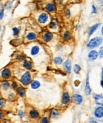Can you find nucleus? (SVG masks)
Returning <instances> with one entry per match:
<instances>
[{"label": "nucleus", "instance_id": "f257e3e1", "mask_svg": "<svg viewBox=\"0 0 103 123\" xmlns=\"http://www.w3.org/2000/svg\"><path fill=\"white\" fill-rule=\"evenodd\" d=\"M102 38L100 37H97L91 39V40L89 41L88 44H87V48L88 49L96 48V47L99 46L100 44H102Z\"/></svg>", "mask_w": 103, "mask_h": 123}, {"label": "nucleus", "instance_id": "f03ea898", "mask_svg": "<svg viewBox=\"0 0 103 123\" xmlns=\"http://www.w3.org/2000/svg\"><path fill=\"white\" fill-rule=\"evenodd\" d=\"M21 83L23 86H27L31 82V74L29 72H25L24 74L22 75L20 79Z\"/></svg>", "mask_w": 103, "mask_h": 123}, {"label": "nucleus", "instance_id": "7ed1b4c3", "mask_svg": "<svg viewBox=\"0 0 103 123\" xmlns=\"http://www.w3.org/2000/svg\"><path fill=\"white\" fill-rule=\"evenodd\" d=\"M48 19H49L48 14L46 12H42L38 16L37 21H38V22L40 23V24L44 25V24H46V23L48 22Z\"/></svg>", "mask_w": 103, "mask_h": 123}, {"label": "nucleus", "instance_id": "20e7f679", "mask_svg": "<svg viewBox=\"0 0 103 123\" xmlns=\"http://www.w3.org/2000/svg\"><path fill=\"white\" fill-rule=\"evenodd\" d=\"M12 75V72L11 69L9 68H5L2 71H1V77L3 80H8L11 77Z\"/></svg>", "mask_w": 103, "mask_h": 123}, {"label": "nucleus", "instance_id": "39448f33", "mask_svg": "<svg viewBox=\"0 0 103 123\" xmlns=\"http://www.w3.org/2000/svg\"><path fill=\"white\" fill-rule=\"evenodd\" d=\"M44 9H45V10L47 12L52 13V12H55V10H56V6H55V4L53 3V2H48V3L46 4Z\"/></svg>", "mask_w": 103, "mask_h": 123}, {"label": "nucleus", "instance_id": "423d86ee", "mask_svg": "<svg viewBox=\"0 0 103 123\" xmlns=\"http://www.w3.org/2000/svg\"><path fill=\"white\" fill-rule=\"evenodd\" d=\"M71 100V96L68 92H64L62 95V104L63 105H67Z\"/></svg>", "mask_w": 103, "mask_h": 123}, {"label": "nucleus", "instance_id": "0eeeda50", "mask_svg": "<svg viewBox=\"0 0 103 123\" xmlns=\"http://www.w3.org/2000/svg\"><path fill=\"white\" fill-rule=\"evenodd\" d=\"M43 40L45 41V42H49L50 41H52V37H53V34L52 33L48 32V31H45V32L43 33Z\"/></svg>", "mask_w": 103, "mask_h": 123}, {"label": "nucleus", "instance_id": "6e6552de", "mask_svg": "<svg viewBox=\"0 0 103 123\" xmlns=\"http://www.w3.org/2000/svg\"><path fill=\"white\" fill-rule=\"evenodd\" d=\"M93 96L95 100V103H96L97 105H103V96L102 95L94 94Z\"/></svg>", "mask_w": 103, "mask_h": 123}, {"label": "nucleus", "instance_id": "1a4fd4ad", "mask_svg": "<svg viewBox=\"0 0 103 123\" xmlns=\"http://www.w3.org/2000/svg\"><path fill=\"white\" fill-rule=\"evenodd\" d=\"M63 69L66 71V72L70 73L71 70V62L70 60H67L64 63H63Z\"/></svg>", "mask_w": 103, "mask_h": 123}, {"label": "nucleus", "instance_id": "9d476101", "mask_svg": "<svg viewBox=\"0 0 103 123\" xmlns=\"http://www.w3.org/2000/svg\"><path fill=\"white\" fill-rule=\"evenodd\" d=\"M72 99H73L74 103L75 104H77V105H79V104H81L83 103V97H82L80 95H78V94L74 95L72 97Z\"/></svg>", "mask_w": 103, "mask_h": 123}, {"label": "nucleus", "instance_id": "9b49d317", "mask_svg": "<svg viewBox=\"0 0 103 123\" xmlns=\"http://www.w3.org/2000/svg\"><path fill=\"white\" fill-rule=\"evenodd\" d=\"M29 114H30V118H32V119H37L40 117V114L38 113V111H36L35 109H31L30 111Z\"/></svg>", "mask_w": 103, "mask_h": 123}, {"label": "nucleus", "instance_id": "f8f14e48", "mask_svg": "<svg viewBox=\"0 0 103 123\" xmlns=\"http://www.w3.org/2000/svg\"><path fill=\"white\" fill-rule=\"evenodd\" d=\"M85 94L86 95H90L91 94V88L90 87V83H89V75H87L86 81V86H85Z\"/></svg>", "mask_w": 103, "mask_h": 123}, {"label": "nucleus", "instance_id": "ddd939ff", "mask_svg": "<svg viewBox=\"0 0 103 123\" xmlns=\"http://www.w3.org/2000/svg\"><path fill=\"white\" fill-rule=\"evenodd\" d=\"M94 115H95V117H97V118H101V117H103V107H102V106L97 107L94 111Z\"/></svg>", "mask_w": 103, "mask_h": 123}, {"label": "nucleus", "instance_id": "4468645a", "mask_svg": "<svg viewBox=\"0 0 103 123\" xmlns=\"http://www.w3.org/2000/svg\"><path fill=\"white\" fill-rule=\"evenodd\" d=\"M0 86H1V88H2V90H3L5 91H6L9 90V88L10 87V83L8 82V81L6 80H3V81H2L1 83H0Z\"/></svg>", "mask_w": 103, "mask_h": 123}, {"label": "nucleus", "instance_id": "2eb2a0df", "mask_svg": "<svg viewBox=\"0 0 103 123\" xmlns=\"http://www.w3.org/2000/svg\"><path fill=\"white\" fill-rule=\"evenodd\" d=\"M97 56H98V53H97L96 51L92 50L90 52V53L88 54V58L90 59V61H95V60L97 59Z\"/></svg>", "mask_w": 103, "mask_h": 123}, {"label": "nucleus", "instance_id": "dca6fc26", "mask_svg": "<svg viewBox=\"0 0 103 123\" xmlns=\"http://www.w3.org/2000/svg\"><path fill=\"white\" fill-rule=\"evenodd\" d=\"M16 91H17V94L21 98H23V97L25 95V87H23L22 86V87H18Z\"/></svg>", "mask_w": 103, "mask_h": 123}, {"label": "nucleus", "instance_id": "f3484780", "mask_svg": "<svg viewBox=\"0 0 103 123\" xmlns=\"http://www.w3.org/2000/svg\"><path fill=\"white\" fill-rule=\"evenodd\" d=\"M25 38H26V40L29 41H33V40H35V39L36 38V34L35 33H33V32H30V33H29L26 34Z\"/></svg>", "mask_w": 103, "mask_h": 123}, {"label": "nucleus", "instance_id": "a211bd4d", "mask_svg": "<svg viewBox=\"0 0 103 123\" xmlns=\"http://www.w3.org/2000/svg\"><path fill=\"white\" fill-rule=\"evenodd\" d=\"M30 84L31 86V88L34 89V90H36V89H37L41 87V83H40L38 80H33L32 82H30Z\"/></svg>", "mask_w": 103, "mask_h": 123}, {"label": "nucleus", "instance_id": "6ab92c4d", "mask_svg": "<svg viewBox=\"0 0 103 123\" xmlns=\"http://www.w3.org/2000/svg\"><path fill=\"white\" fill-rule=\"evenodd\" d=\"M39 52H40V48H39V46L35 45V46H33V48L31 49L30 53H31L32 56H36V55H37V54L39 53Z\"/></svg>", "mask_w": 103, "mask_h": 123}, {"label": "nucleus", "instance_id": "aec40b11", "mask_svg": "<svg viewBox=\"0 0 103 123\" xmlns=\"http://www.w3.org/2000/svg\"><path fill=\"white\" fill-rule=\"evenodd\" d=\"M60 115V111L56 109H52L51 111V113H50V117L51 118H55Z\"/></svg>", "mask_w": 103, "mask_h": 123}, {"label": "nucleus", "instance_id": "412c9836", "mask_svg": "<svg viewBox=\"0 0 103 123\" xmlns=\"http://www.w3.org/2000/svg\"><path fill=\"white\" fill-rule=\"evenodd\" d=\"M99 27V24L97 23V24H95L94 25H93V26H91V28H90V30H89V33H88V36L91 37L93 33L95 32V31L97 30V29Z\"/></svg>", "mask_w": 103, "mask_h": 123}, {"label": "nucleus", "instance_id": "4be33fe9", "mask_svg": "<svg viewBox=\"0 0 103 123\" xmlns=\"http://www.w3.org/2000/svg\"><path fill=\"white\" fill-rule=\"evenodd\" d=\"M57 24H58L57 20L55 19V18H54V19H52V20L51 21V22H50L48 26H49L50 29H55V28H56Z\"/></svg>", "mask_w": 103, "mask_h": 123}, {"label": "nucleus", "instance_id": "5701e85b", "mask_svg": "<svg viewBox=\"0 0 103 123\" xmlns=\"http://www.w3.org/2000/svg\"><path fill=\"white\" fill-rule=\"evenodd\" d=\"M23 67L25 68V69H27V70H30L32 68V64L30 62V61H24L23 62Z\"/></svg>", "mask_w": 103, "mask_h": 123}, {"label": "nucleus", "instance_id": "b1692460", "mask_svg": "<svg viewBox=\"0 0 103 123\" xmlns=\"http://www.w3.org/2000/svg\"><path fill=\"white\" fill-rule=\"evenodd\" d=\"M4 11H5L4 5L2 2H0V20H2L4 17Z\"/></svg>", "mask_w": 103, "mask_h": 123}, {"label": "nucleus", "instance_id": "393cba45", "mask_svg": "<svg viewBox=\"0 0 103 123\" xmlns=\"http://www.w3.org/2000/svg\"><path fill=\"white\" fill-rule=\"evenodd\" d=\"M63 40L66 41L70 40V39H71V33H70L69 31H65V32L63 33Z\"/></svg>", "mask_w": 103, "mask_h": 123}, {"label": "nucleus", "instance_id": "a878e982", "mask_svg": "<svg viewBox=\"0 0 103 123\" xmlns=\"http://www.w3.org/2000/svg\"><path fill=\"white\" fill-rule=\"evenodd\" d=\"M6 105V99L4 98H2V97H0V109L2 108H4L5 106Z\"/></svg>", "mask_w": 103, "mask_h": 123}, {"label": "nucleus", "instance_id": "bb28decb", "mask_svg": "<svg viewBox=\"0 0 103 123\" xmlns=\"http://www.w3.org/2000/svg\"><path fill=\"white\" fill-rule=\"evenodd\" d=\"M12 30H13V35H14V37L18 36V34H19V33H20V29L18 27H13Z\"/></svg>", "mask_w": 103, "mask_h": 123}, {"label": "nucleus", "instance_id": "cd10ccee", "mask_svg": "<svg viewBox=\"0 0 103 123\" xmlns=\"http://www.w3.org/2000/svg\"><path fill=\"white\" fill-rule=\"evenodd\" d=\"M63 62V59L61 58V57L58 56V57H55V58L54 59V63L55 64L59 65V64H61Z\"/></svg>", "mask_w": 103, "mask_h": 123}, {"label": "nucleus", "instance_id": "c85d7f7f", "mask_svg": "<svg viewBox=\"0 0 103 123\" xmlns=\"http://www.w3.org/2000/svg\"><path fill=\"white\" fill-rule=\"evenodd\" d=\"M80 70H81V67L79 66V64H75V66H74V72H75L76 74H79Z\"/></svg>", "mask_w": 103, "mask_h": 123}, {"label": "nucleus", "instance_id": "c756f323", "mask_svg": "<svg viewBox=\"0 0 103 123\" xmlns=\"http://www.w3.org/2000/svg\"><path fill=\"white\" fill-rule=\"evenodd\" d=\"M7 98L10 101H12V100H14V98H15V95L13 92H9L8 93V95H7Z\"/></svg>", "mask_w": 103, "mask_h": 123}, {"label": "nucleus", "instance_id": "7c9ffc66", "mask_svg": "<svg viewBox=\"0 0 103 123\" xmlns=\"http://www.w3.org/2000/svg\"><path fill=\"white\" fill-rule=\"evenodd\" d=\"M11 6H12V2L8 1V2H6V3H5L4 7H5V8H6V10H10V8H11Z\"/></svg>", "mask_w": 103, "mask_h": 123}, {"label": "nucleus", "instance_id": "2f4dec72", "mask_svg": "<svg viewBox=\"0 0 103 123\" xmlns=\"http://www.w3.org/2000/svg\"><path fill=\"white\" fill-rule=\"evenodd\" d=\"M10 86H11V87H12L13 90H14V91L17 90V88L18 87V83H16V82H14V81L11 83V85H10Z\"/></svg>", "mask_w": 103, "mask_h": 123}, {"label": "nucleus", "instance_id": "473e14b6", "mask_svg": "<svg viewBox=\"0 0 103 123\" xmlns=\"http://www.w3.org/2000/svg\"><path fill=\"white\" fill-rule=\"evenodd\" d=\"M98 55H99V56L101 57V58H102V57H103V46L101 47V48L99 49Z\"/></svg>", "mask_w": 103, "mask_h": 123}, {"label": "nucleus", "instance_id": "72a5a7b5", "mask_svg": "<svg viewBox=\"0 0 103 123\" xmlns=\"http://www.w3.org/2000/svg\"><path fill=\"white\" fill-rule=\"evenodd\" d=\"M65 15H66V17H67V18H69V17H70V15H71V11H70V9H69V8L66 9V10H65Z\"/></svg>", "mask_w": 103, "mask_h": 123}, {"label": "nucleus", "instance_id": "f704fd0d", "mask_svg": "<svg viewBox=\"0 0 103 123\" xmlns=\"http://www.w3.org/2000/svg\"><path fill=\"white\" fill-rule=\"evenodd\" d=\"M18 116H19L21 118H23L24 116H25V113H24L23 111H18Z\"/></svg>", "mask_w": 103, "mask_h": 123}, {"label": "nucleus", "instance_id": "c9c22d12", "mask_svg": "<svg viewBox=\"0 0 103 123\" xmlns=\"http://www.w3.org/2000/svg\"><path fill=\"white\" fill-rule=\"evenodd\" d=\"M41 123H48V118L47 117H44L43 118L41 119Z\"/></svg>", "mask_w": 103, "mask_h": 123}, {"label": "nucleus", "instance_id": "e433bc0d", "mask_svg": "<svg viewBox=\"0 0 103 123\" xmlns=\"http://www.w3.org/2000/svg\"><path fill=\"white\" fill-rule=\"evenodd\" d=\"M97 13V10H96V7L95 6H92V14H96Z\"/></svg>", "mask_w": 103, "mask_h": 123}, {"label": "nucleus", "instance_id": "4c0bfd02", "mask_svg": "<svg viewBox=\"0 0 103 123\" xmlns=\"http://www.w3.org/2000/svg\"><path fill=\"white\" fill-rule=\"evenodd\" d=\"M4 117V114H3V112L0 111V120H2V118Z\"/></svg>", "mask_w": 103, "mask_h": 123}, {"label": "nucleus", "instance_id": "58836bf2", "mask_svg": "<svg viewBox=\"0 0 103 123\" xmlns=\"http://www.w3.org/2000/svg\"><path fill=\"white\" fill-rule=\"evenodd\" d=\"M101 85H102V87H103V80H102L101 81Z\"/></svg>", "mask_w": 103, "mask_h": 123}, {"label": "nucleus", "instance_id": "ea45409f", "mask_svg": "<svg viewBox=\"0 0 103 123\" xmlns=\"http://www.w3.org/2000/svg\"><path fill=\"white\" fill-rule=\"evenodd\" d=\"M102 35H103V26H102Z\"/></svg>", "mask_w": 103, "mask_h": 123}, {"label": "nucleus", "instance_id": "a19ab883", "mask_svg": "<svg viewBox=\"0 0 103 123\" xmlns=\"http://www.w3.org/2000/svg\"><path fill=\"white\" fill-rule=\"evenodd\" d=\"M1 30H2V26L0 25V32H1Z\"/></svg>", "mask_w": 103, "mask_h": 123}]
</instances>
